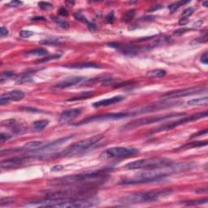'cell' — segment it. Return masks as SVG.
Returning a JSON list of instances; mask_svg holds the SVG:
<instances>
[{"label":"cell","instance_id":"obj_1","mask_svg":"<svg viewBox=\"0 0 208 208\" xmlns=\"http://www.w3.org/2000/svg\"><path fill=\"white\" fill-rule=\"evenodd\" d=\"M172 193L171 189L164 190H151V191H144L138 192L136 194H129L128 196L123 197L119 201V203L123 205H132L144 203V202H152L158 201L160 198H165Z\"/></svg>","mask_w":208,"mask_h":208},{"label":"cell","instance_id":"obj_2","mask_svg":"<svg viewBox=\"0 0 208 208\" xmlns=\"http://www.w3.org/2000/svg\"><path fill=\"white\" fill-rule=\"evenodd\" d=\"M103 138V137L102 135H96L91 137V138H86V139L81 140V141L76 142V143L72 144L69 146H68L66 149L63 150V151L55 154L53 156H55L54 158H59L81 155V154L89 150V149L94 147L95 145L100 142V141Z\"/></svg>","mask_w":208,"mask_h":208},{"label":"cell","instance_id":"obj_3","mask_svg":"<svg viewBox=\"0 0 208 208\" xmlns=\"http://www.w3.org/2000/svg\"><path fill=\"white\" fill-rule=\"evenodd\" d=\"M173 164L174 163L172 160L167 158L154 157L148 158V159H141V160L129 163L124 166V168L128 170H155L168 168Z\"/></svg>","mask_w":208,"mask_h":208},{"label":"cell","instance_id":"obj_4","mask_svg":"<svg viewBox=\"0 0 208 208\" xmlns=\"http://www.w3.org/2000/svg\"><path fill=\"white\" fill-rule=\"evenodd\" d=\"M107 170H99L92 172H85V173L71 175L65 177L59 178L58 180H54L52 184L56 185H73L82 184L87 183L90 180H94L97 179L105 177L107 176Z\"/></svg>","mask_w":208,"mask_h":208},{"label":"cell","instance_id":"obj_5","mask_svg":"<svg viewBox=\"0 0 208 208\" xmlns=\"http://www.w3.org/2000/svg\"><path fill=\"white\" fill-rule=\"evenodd\" d=\"M159 169L150 170L149 172H142L131 177L124 178L119 182V185H134L148 184L152 182H159L164 180L168 176V173L158 171Z\"/></svg>","mask_w":208,"mask_h":208},{"label":"cell","instance_id":"obj_6","mask_svg":"<svg viewBox=\"0 0 208 208\" xmlns=\"http://www.w3.org/2000/svg\"><path fill=\"white\" fill-rule=\"evenodd\" d=\"M135 111H121V112H112V113L100 114V115L89 116L82 119L81 121L77 122L74 125H82L91 122L96 121H107V120H119V119H124V118L129 117L131 115H135Z\"/></svg>","mask_w":208,"mask_h":208},{"label":"cell","instance_id":"obj_7","mask_svg":"<svg viewBox=\"0 0 208 208\" xmlns=\"http://www.w3.org/2000/svg\"><path fill=\"white\" fill-rule=\"evenodd\" d=\"M185 115H186L185 113H172L165 115H159V116H154V117L143 118V119H137V120H134V121H132L130 123L127 124L126 125L124 126L123 129L132 130L136 129V128L141 127V126L148 125V124L164 121L165 119H172V118L175 117H183Z\"/></svg>","mask_w":208,"mask_h":208},{"label":"cell","instance_id":"obj_8","mask_svg":"<svg viewBox=\"0 0 208 208\" xmlns=\"http://www.w3.org/2000/svg\"><path fill=\"white\" fill-rule=\"evenodd\" d=\"M207 117V111H204L202 112H198V113L194 114L192 115H189V116H183L180 119H177L176 121L173 122H169V123L164 124L163 125H161L160 127H159L156 129L153 130L151 132V134H159V133H162V132H165L168 131V130H171L172 129H175V128L178 127V126L182 125V124H185L186 123H190V122L193 121H196L198 119H202V118H206Z\"/></svg>","mask_w":208,"mask_h":208},{"label":"cell","instance_id":"obj_9","mask_svg":"<svg viewBox=\"0 0 208 208\" xmlns=\"http://www.w3.org/2000/svg\"><path fill=\"white\" fill-rule=\"evenodd\" d=\"M138 152L139 150L135 148L117 146V147H111L106 150L102 154L101 156L104 158H125L137 155Z\"/></svg>","mask_w":208,"mask_h":208},{"label":"cell","instance_id":"obj_10","mask_svg":"<svg viewBox=\"0 0 208 208\" xmlns=\"http://www.w3.org/2000/svg\"><path fill=\"white\" fill-rule=\"evenodd\" d=\"M206 90V86L199 85V86L190 87V88H185V89H178V90L170 91L168 93H165L162 95V97L165 99H178V98H183L190 95L197 94L202 93L203 91Z\"/></svg>","mask_w":208,"mask_h":208},{"label":"cell","instance_id":"obj_11","mask_svg":"<svg viewBox=\"0 0 208 208\" xmlns=\"http://www.w3.org/2000/svg\"><path fill=\"white\" fill-rule=\"evenodd\" d=\"M108 46L112 48H115L119 51L122 52L124 55H136L137 53L141 52L142 51H148L150 50L151 47H139V46H134V45H126L121 44L119 43H108Z\"/></svg>","mask_w":208,"mask_h":208},{"label":"cell","instance_id":"obj_12","mask_svg":"<svg viewBox=\"0 0 208 208\" xmlns=\"http://www.w3.org/2000/svg\"><path fill=\"white\" fill-rule=\"evenodd\" d=\"M30 156H17L4 160L1 162V168L3 169H14L22 166L30 160Z\"/></svg>","mask_w":208,"mask_h":208},{"label":"cell","instance_id":"obj_13","mask_svg":"<svg viewBox=\"0 0 208 208\" xmlns=\"http://www.w3.org/2000/svg\"><path fill=\"white\" fill-rule=\"evenodd\" d=\"M24 93L21 90H13L3 94L0 97V104L2 106L8 104L11 101H20L24 97Z\"/></svg>","mask_w":208,"mask_h":208},{"label":"cell","instance_id":"obj_14","mask_svg":"<svg viewBox=\"0 0 208 208\" xmlns=\"http://www.w3.org/2000/svg\"><path fill=\"white\" fill-rule=\"evenodd\" d=\"M73 138V135L70 136H66V137H63V138H60L59 139H56L55 141H51L50 143L46 144V145H43L42 147L38 148V149L37 150L38 152H47L50 151V150H52L55 149L59 145H63V143H65L66 141H68L69 139Z\"/></svg>","mask_w":208,"mask_h":208},{"label":"cell","instance_id":"obj_15","mask_svg":"<svg viewBox=\"0 0 208 208\" xmlns=\"http://www.w3.org/2000/svg\"><path fill=\"white\" fill-rule=\"evenodd\" d=\"M84 80H85V78L83 77H69L63 80V81H61L58 84H56L55 87L58 88V89H65V88H68V87L73 86L77 84H79Z\"/></svg>","mask_w":208,"mask_h":208},{"label":"cell","instance_id":"obj_16","mask_svg":"<svg viewBox=\"0 0 208 208\" xmlns=\"http://www.w3.org/2000/svg\"><path fill=\"white\" fill-rule=\"evenodd\" d=\"M82 112V110L81 108H76V109H70L67 111H63L59 116V121L62 123L67 122L71 120V119H74L81 115Z\"/></svg>","mask_w":208,"mask_h":208},{"label":"cell","instance_id":"obj_17","mask_svg":"<svg viewBox=\"0 0 208 208\" xmlns=\"http://www.w3.org/2000/svg\"><path fill=\"white\" fill-rule=\"evenodd\" d=\"M124 98L123 96H114V97L109 98V99H102L100 101H98L96 103H93L94 107H107V106L112 105L115 103H119V102L123 101Z\"/></svg>","mask_w":208,"mask_h":208},{"label":"cell","instance_id":"obj_18","mask_svg":"<svg viewBox=\"0 0 208 208\" xmlns=\"http://www.w3.org/2000/svg\"><path fill=\"white\" fill-rule=\"evenodd\" d=\"M63 67L68 68H76V69H82V68H100L98 63H70V64H64Z\"/></svg>","mask_w":208,"mask_h":208},{"label":"cell","instance_id":"obj_19","mask_svg":"<svg viewBox=\"0 0 208 208\" xmlns=\"http://www.w3.org/2000/svg\"><path fill=\"white\" fill-rule=\"evenodd\" d=\"M43 145V141H28V142L24 144L22 147H20V149H21V151H22V150H38V148L42 147Z\"/></svg>","mask_w":208,"mask_h":208},{"label":"cell","instance_id":"obj_20","mask_svg":"<svg viewBox=\"0 0 208 208\" xmlns=\"http://www.w3.org/2000/svg\"><path fill=\"white\" fill-rule=\"evenodd\" d=\"M73 16H74L75 19H77V20H80V21H81V22L85 23V24H87V27H88V28H89L90 31H94L95 29H96V28H97V27H96V24H94V23L89 22V20H87L85 16H83L81 13H80V12H76V13H74Z\"/></svg>","mask_w":208,"mask_h":208},{"label":"cell","instance_id":"obj_21","mask_svg":"<svg viewBox=\"0 0 208 208\" xmlns=\"http://www.w3.org/2000/svg\"><path fill=\"white\" fill-rule=\"evenodd\" d=\"M187 104L190 106H206L208 104V97L205 96L199 99H194L189 100Z\"/></svg>","mask_w":208,"mask_h":208},{"label":"cell","instance_id":"obj_22","mask_svg":"<svg viewBox=\"0 0 208 208\" xmlns=\"http://www.w3.org/2000/svg\"><path fill=\"white\" fill-rule=\"evenodd\" d=\"M207 145V141H194V142H190V143H186L184 145H182L181 147L178 148L177 150H186L190 149V148H195V147H200V146H204Z\"/></svg>","mask_w":208,"mask_h":208},{"label":"cell","instance_id":"obj_23","mask_svg":"<svg viewBox=\"0 0 208 208\" xmlns=\"http://www.w3.org/2000/svg\"><path fill=\"white\" fill-rule=\"evenodd\" d=\"M48 54V51L46 49L43 48H38L34 49L33 51H28L25 53L26 56H43V55H46Z\"/></svg>","mask_w":208,"mask_h":208},{"label":"cell","instance_id":"obj_24","mask_svg":"<svg viewBox=\"0 0 208 208\" xmlns=\"http://www.w3.org/2000/svg\"><path fill=\"white\" fill-rule=\"evenodd\" d=\"M49 121L47 119H41V120H37L33 123V129L37 131H42L48 125Z\"/></svg>","mask_w":208,"mask_h":208},{"label":"cell","instance_id":"obj_25","mask_svg":"<svg viewBox=\"0 0 208 208\" xmlns=\"http://www.w3.org/2000/svg\"><path fill=\"white\" fill-rule=\"evenodd\" d=\"M207 202V198H204V199H199V200L185 201V202H182V204L185 205V206H199V205L206 204Z\"/></svg>","mask_w":208,"mask_h":208},{"label":"cell","instance_id":"obj_26","mask_svg":"<svg viewBox=\"0 0 208 208\" xmlns=\"http://www.w3.org/2000/svg\"><path fill=\"white\" fill-rule=\"evenodd\" d=\"M147 74L152 77H164L166 75V71L164 69H155L150 71Z\"/></svg>","mask_w":208,"mask_h":208},{"label":"cell","instance_id":"obj_27","mask_svg":"<svg viewBox=\"0 0 208 208\" xmlns=\"http://www.w3.org/2000/svg\"><path fill=\"white\" fill-rule=\"evenodd\" d=\"M189 3H190V1H177V2L173 3H172L171 5H169L168 8H169L170 12L172 13V12H174L176 10H177L180 7H182L183 5Z\"/></svg>","mask_w":208,"mask_h":208},{"label":"cell","instance_id":"obj_28","mask_svg":"<svg viewBox=\"0 0 208 208\" xmlns=\"http://www.w3.org/2000/svg\"><path fill=\"white\" fill-rule=\"evenodd\" d=\"M51 19H52V20L54 22L56 23V24H58L59 27H61V28H69V26H70V25H69V23L68 22V21L61 20V19L58 18L57 16H51Z\"/></svg>","mask_w":208,"mask_h":208},{"label":"cell","instance_id":"obj_29","mask_svg":"<svg viewBox=\"0 0 208 208\" xmlns=\"http://www.w3.org/2000/svg\"><path fill=\"white\" fill-rule=\"evenodd\" d=\"M60 40L58 38H51V39H43V40L40 41L39 43L40 44L43 45H53V46H55V45L60 44Z\"/></svg>","mask_w":208,"mask_h":208},{"label":"cell","instance_id":"obj_30","mask_svg":"<svg viewBox=\"0 0 208 208\" xmlns=\"http://www.w3.org/2000/svg\"><path fill=\"white\" fill-rule=\"evenodd\" d=\"M135 16V10L134 9H132V10L128 11L124 13L123 16V20L124 22H129L130 20H133V18Z\"/></svg>","mask_w":208,"mask_h":208},{"label":"cell","instance_id":"obj_31","mask_svg":"<svg viewBox=\"0 0 208 208\" xmlns=\"http://www.w3.org/2000/svg\"><path fill=\"white\" fill-rule=\"evenodd\" d=\"M16 201V198L13 197H7V198H2L0 200V206H3L4 205H8L10 203H12Z\"/></svg>","mask_w":208,"mask_h":208},{"label":"cell","instance_id":"obj_32","mask_svg":"<svg viewBox=\"0 0 208 208\" xmlns=\"http://www.w3.org/2000/svg\"><path fill=\"white\" fill-rule=\"evenodd\" d=\"M13 75H14V73L12 72V71L3 72V73H1V77H0V81H1V83H3L5 80H7V79L11 78Z\"/></svg>","mask_w":208,"mask_h":208},{"label":"cell","instance_id":"obj_33","mask_svg":"<svg viewBox=\"0 0 208 208\" xmlns=\"http://www.w3.org/2000/svg\"><path fill=\"white\" fill-rule=\"evenodd\" d=\"M93 94L92 92H87V93L84 94L83 95H81V96H78V97H73L71 98V99H68V101L72 102V101H77V100H81V99H89L91 95Z\"/></svg>","mask_w":208,"mask_h":208},{"label":"cell","instance_id":"obj_34","mask_svg":"<svg viewBox=\"0 0 208 208\" xmlns=\"http://www.w3.org/2000/svg\"><path fill=\"white\" fill-rule=\"evenodd\" d=\"M17 122H16V119H7V120H4L2 122V126H6V127H9L12 129L14 125H16Z\"/></svg>","mask_w":208,"mask_h":208},{"label":"cell","instance_id":"obj_35","mask_svg":"<svg viewBox=\"0 0 208 208\" xmlns=\"http://www.w3.org/2000/svg\"><path fill=\"white\" fill-rule=\"evenodd\" d=\"M194 11H195V9H194V8H186L185 10L183 12V13H182L181 17H184V18H189L190 16H192L193 13L194 12Z\"/></svg>","mask_w":208,"mask_h":208},{"label":"cell","instance_id":"obj_36","mask_svg":"<svg viewBox=\"0 0 208 208\" xmlns=\"http://www.w3.org/2000/svg\"><path fill=\"white\" fill-rule=\"evenodd\" d=\"M61 56V54H55L54 55H51V56L49 57H46V58H43V59H40V60L38 61V63H45V62H47V61L52 60V59H59V57Z\"/></svg>","mask_w":208,"mask_h":208},{"label":"cell","instance_id":"obj_37","mask_svg":"<svg viewBox=\"0 0 208 208\" xmlns=\"http://www.w3.org/2000/svg\"><path fill=\"white\" fill-rule=\"evenodd\" d=\"M38 6L42 10H50L53 8L52 4L48 2H40L38 3Z\"/></svg>","mask_w":208,"mask_h":208},{"label":"cell","instance_id":"obj_38","mask_svg":"<svg viewBox=\"0 0 208 208\" xmlns=\"http://www.w3.org/2000/svg\"><path fill=\"white\" fill-rule=\"evenodd\" d=\"M31 81L30 76H28V73H24L22 76L17 80V82L19 83H23V82H28V81Z\"/></svg>","mask_w":208,"mask_h":208},{"label":"cell","instance_id":"obj_39","mask_svg":"<svg viewBox=\"0 0 208 208\" xmlns=\"http://www.w3.org/2000/svg\"><path fill=\"white\" fill-rule=\"evenodd\" d=\"M33 34V33L29 30H21L20 33V36L23 38H28Z\"/></svg>","mask_w":208,"mask_h":208},{"label":"cell","instance_id":"obj_40","mask_svg":"<svg viewBox=\"0 0 208 208\" xmlns=\"http://www.w3.org/2000/svg\"><path fill=\"white\" fill-rule=\"evenodd\" d=\"M22 111H28V112H35V113H39V112H43L41 110L38 109V108H34V107H22L21 108Z\"/></svg>","mask_w":208,"mask_h":208},{"label":"cell","instance_id":"obj_41","mask_svg":"<svg viewBox=\"0 0 208 208\" xmlns=\"http://www.w3.org/2000/svg\"><path fill=\"white\" fill-rule=\"evenodd\" d=\"M190 28H179V29H177V30H176L175 32H174V35H176V36H180V35H182L185 32H187V31H190Z\"/></svg>","mask_w":208,"mask_h":208},{"label":"cell","instance_id":"obj_42","mask_svg":"<svg viewBox=\"0 0 208 208\" xmlns=\"http://www.w3.org/2000/svg\"><path fill=\"white\" fill-rule=\"evenodd\" d=\"M23 3L20 1H17V0H13L12 2H10L8 4V7H11V8H16L20 5H22Z\"/></svg>","mask_w":208,"mask_h":208},{"label":"cell","instance_id":"obj_43","mask_svg":"<svg viewBox=\"0 0 208 208\" xmlns=\"http://www.w3.org/2000/svg\"><path fill=\"white\" fill-rule=\"evenodd\" d=\"M207 134V129H203V130H200V131H198V133H196V134H194L191 135V137L190 138H197V137H200V136H202V135H205V134Z\"/></svg>","mask_w":208,"mask_h":208},{"label":"cell","instance_id":"obj_44","mask_svg":"<svg viewBox=\"0 0 208 208\" xmlns=\"http://www.w3.org/2000/svg\"><path fill=\"white\" fill-rule=\"evenodd\" d=\"M10 138H12V136L9 135V134H3V133H2L1 134V135H0V141L1 142H4V141H6L7 140L10 139Z\"/></svg>","mask_w":208,"mask_h":208},{"label":"cell","instance_id":"obj_45","mask_svg":"<svg viewBox=\"0 0 208 208\" xmlns=\"http://www.w3.org/2000/svg\"><path fill=\"white\" fill-rule=\"evenodd\" d=\"M161 8H162V5H160V4H156V5H153V6L150 7V8L148 9V12H155V11L159 10V9H161Z\"/></svg>","mask_w":208,"mask_h":208},{"label":"cell","instance_id":"obj_46","mask_svg":"<svg viewBox=\"0 0 208 208\" xmlns=\"http://www.w3.org/2000/svg\"><path fill=\"white\" fill-rule=\"evenodd\" d=\"M201 62L204 64H207L208 63V56H207V53L205 52L203 55L201 56Z\"/></svg>","mask_w":208,"mask_h":208},{"label":"cell","instance_id":"obj_47","mask_svg":"<svg viewBox=\"0 0 208 208\" xmlns=\"http://www.w3.org/2000/svg\"><path fill=\"white\" fill-rule=\"evenodd\" d=\"M8 34V28H5L4 26L1 27V28H0V35H1V37L7 36Z\"/></svg>","mask_w":208,"mask_h":208},{"label":"cell","instance_id":"obj_48","mask_svg":"<svg viewBox=\"0 0 208 208\" xmlns=\"http://www.w3.org/2000/svg\"><path fill=\"white\" fill-rule=\"evenodd\" d=\"M106 20L108 23H111L114 20V12H110L109 14L107 15V16L106 17Z\"/></svg>","mask_w":208,"mask_h":208},{"label":"cell","instance_id":"obj_49","mask_svg":"<svg viewBox=\"0 0 208 208\" xmlns=\"http://www.w3.org/2000/svg\"><path fill=\"white\" fill-rule=\"evenodd\" d=\"M189 23V18H184V17H181V18L180 19V20H179V24L180 25H185V24H187Z\"/></svg>","mask_w":208,"mask_h":208},{"label":"cell","instance_id":"obj_50","mask_svg":"<svg viewBox=\"0 0 208 208\" xmlns=\"http://www.w3.org/2000/svg\"><path fill=\"white\" fill-rule=\"evenodd\" d=\"M58 13H59V15H61V16H68V12L66 9H65L64 8H61L59 10V12H58Z\"/></svg>","mask_w":208,"mask_h":208},{"label":"cell","instance_id":"obj_51","mask_svg":"<svg viewBox=\"0 0 208 208\" xmlns=\"http://www.w3.org/2000/svg\"><path fill=\"white\" fill-rule=\"evenodd\" d=\"M63 166L56 165V166H54V167L51 168V171H52V172H58V171H61V170L63 169Z\"/></svg>","mask_w":208,"mask_h":208},{"label":"cell","instance_id":"obj_52","mask_svg":"<svg viewBox=\"0 0 208 208\" xmlns=\"http://www.w3.org/2000/svg\"><path fill=\"white\" fill-rule=\"evenodd\" d=\"M206 192H207V189L206 188L198 189L196 190V193H198V194H206Z\"/></svg>","mask_w":208,"mask_h":208},{"label":"cell","instance_id":"obj_53","mask_svg":"<svg viewBox=\"0 0 208 208\" xmlns=\"http://www.w3.org/2000/svg\"><path fill=\"white\" fill-rule=\"evenodd\" d=\"M33 20H45L44 17H42V16H36V17H33L32 18Z\"/></svg>","mask_w":208,"mask_h":208},{"label":"cell","instance_id":"obj_54","mask_svg":"<svg viewBox=\"0 0 208 208\" xmlns=\"http://www.w3.org/2000/svg\"><path fill=\"white\" fill-rule=\"evenodd\" d=\"M202 4H203V6H204L205 8H207L208 7V3L206 2V1H205V2L202 3Z\"/></svg>","mask_w":208,"mask_h":208}]
</instances>
